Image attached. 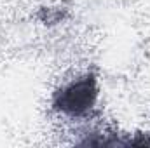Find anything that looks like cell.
Returning <instances> with one entry per match:
<instances>
[{
  "label": "cell",
  "instance_id": "cell-1",
  "mask_svg": "<svg viewBox=\"0 0 150 148\" xmlns=\"http://www.w3.org/2000/svg\"><path fill=\"white\" fill-rule=\"evenodd\" d=\"M96 99L98 80L93 73H87L58 89L52 98V108L68 115H84L94 106Z\"/></svg>",
  "mask_w": 150,
  "mask_h": 148
},
{
  "label": "cell",
  "instance_id": "cell-2",
  "mask_svg": "<svg viewBox=\"0 0 150 148\" xmlns=\"http://www.w3.org/2000/svg\"><path fill=\"white\" fill-rule=\"evenodd\" d=\"M61 18H63V12L59 9H42V12H40V19L45 25L58 23V21H61Z\"/></svg>",
  "mask_w": 150,
  "mask_h": 148
}]
</instances>
